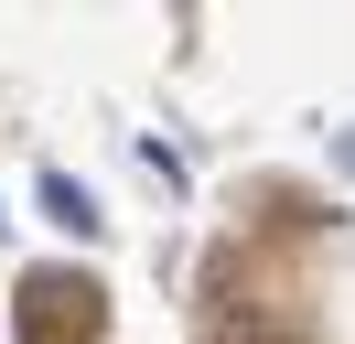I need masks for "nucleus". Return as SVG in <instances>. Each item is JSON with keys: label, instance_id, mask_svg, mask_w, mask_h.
Masks as SVG:
<instances>
[{"label": "nucleus", "instance_id": "1", "mask_svg": "<svg viewBox=\"0 0 355 344\" xmlns=\"http://www.w3.org/2000/svg\"><path fill=\"white\" fill-rule=\"evenodd\" d=\"M11 334H22V344H97V334H108V291H97L87 269H22Z\"/></svg>", "mask_w": 355, "mask_h": 344}, {"label": "nucleus", "instance_id": "2", "mask_svg": "<svg viewBox=\"0 0 355 344\" xmlns=\"http://www.w3.org/2000/svg\"><path fill=\"white\" fill-rule=\"evenodd\" d=\"M205 344H312L291 312H248V301H216V322H205Z\"/></svg>", "mask_w": 355, "mask_h": 344}]
</instances>
